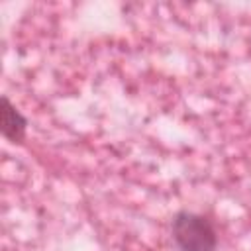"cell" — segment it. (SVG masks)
Here are the masks:
<instances>
[{"label": "cell", "instance_id": "obj_2", "mask_svg": "<svg viewBox=\"0 0 251 251\" xmlns=\"http://www.w3.org/2000/svg\"><path fill=\"white\" fill-rule=\"evenodd\" d=\"M0 124H2V135L8 137L14 143H20L25 137V118L18 112V108L8 100V96H2V112H0Z\"/></svg>", "mask_w": 251, "mask_h": 251}, {"label": "cell", "instance_id": "obj_1", "mask_svg": "<svg viewBox=\"0 0 251 251\" xmlns=\"http://www.w3.org/2000/svg\"><path fill=\"white\" fill-rule=\"evenodd\" d=\"M173 239L180 251H214L218 235L208 218L194 212H178L173 218Z\"/></svg>", "mask_w": 251, "mask_h": 251}]
</instances>
